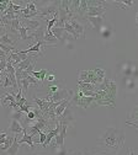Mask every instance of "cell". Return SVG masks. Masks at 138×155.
<instances>
[{"label":"cell","instance_id":"6da1fadb","mask_svg":"<svg viewBox=\"0 0 138 155\" xmlns=\"http://www.w3.org/2000/svg\"><path fill=\"white\" fill-rule=\"evenodd\" d=\"M125 138H126L125 132L122 129L110 127L101 134V137L97 139V145L103 148L105 151L116 154L123 148Z\"/></svg>","mask_w":138,"mask_h":155},{"label":"cell","instance_id":"7a4b0ae2","mask_svg":"<svg viewBox=\"0 0 138 155\" xmlns=\"http://www.w3.org/2000/svg\"><path fill=\"white\" fill-rule=\"evenodd\" d=\"M70 104H74L83 108H88L94 104V97H91V96H84L80 90H78L76 92H73Z\"/></svg>","mask_w":138,"mask_h":155},{"label":"cell","instance_id":"3957f363","mask_svg":"<svg viewBox=\"0 0 138 155\" xmlns=\"http://www.w3.org/2000/svg\"><path fill=\"white\" fill-rule=\"evenodd\" d=\"M72 95H73V91L66 89L64 86H62L61 89H59L57 92H54L53 95L51 96H46V97H43L45 100H48L51 102H61L63 100H67V99H72Z\"/></svg>","mask_w":138,"mask_h":155},{"label":"cell","instance_id":"277c9868","mask_svg":"<svg viewBox=\"0 0 138 155\" xmlns=\"http://www.w3.org/2000/svg\"><path fill=\"white\" fill-rule=\"evenodd\" d=\"M107 5H101V6H89L84 17H104V14L106 12Z\"/></svg>","mask_w":138,"mask_h":155},{"label":"cell","instance_id":"5b68a950","mask_svg":"<svg viewBox=\"0 0 138 155\" xmlns=\"http://www.w3.org/2000/svg\"><path fill=\"white\" fill-rule=\"evenodd\" d=\"M67 128H68V124L67 123H61V129H59V133L54 137V139H56V147L57 148L64 147V139H66V134H67Z\"/></svg>","mask_w":138,"mask_h":155},{"label":"cell","instance_id":"8992f818","mask_svg":"<svg viewBox=\"0 0 138 155\" xmlns=\"http://www.w3.org/2000/svg\"><path fill=\"white\" fill-rule=\"evenodd\" d=\"M21 21V25L25 26L27 28V31H35L38 27L42 26V21L41 20H37V18H30V20H24V18H20Z\"/></svg>","mask_w":138,"mask_h":155},{"label":"cell","instance_id":"52a82bcc","mask_svg":"<svg viewBox=\"0 0 138 155\" xmlns=\"http://www.w3.org/2000/svg\"><path fill=\"white\" fill-rule=\"evenodd\" d=\"M69 22H70L73 30L76 32V35H78L79 37L82 36L83 38H85V27H84V25H83L80 21H78L75 17H73L72 20H69Z\"/></svg>","mask_w":138,"mask_h":155},{"label":"cell","instance_id":"ba28073f","mask_svg":"<svg viewBox=\"0 0 138 155\" xmlns=\"http://www.w3.org/2000/svg\"><path fill=\"white\" fill-rule=\"evenodd\" d=\"M37 57H38L37 54H35V55H29L25 61L20 62V63L15 67V69H19V70H27V69H29V67H30L32 63H36Z\"/></svg>","mask_w":138,"mask_h":155},{"label":"cell","instance_id":"9c48e42d","mask_svg":"<svg viewBox=\"0 0 138 155\" xmlns=\"http://www.w3.org/2000/svg\"><path fill=\"white\" fill-rule=\"evenodd\" d=\"M43 43L46 45V47H57L58 45V40L53 36V33L51 31H45V36H43Z\"/></svg>","mask_w":138,"mask_h":155},{"label":"cell","instance_id":"30bf717a","mask_svg":"<svg viewBox=\"0 0 138 155\" xmlns=\"http://www.w3.org/2000/svg\"><path fill=\"white\" fill-rule=\"evenodd\" d=\"M72 104H70V99H67V100H63V101H61L59 102V105L54 108V114H56V118H58L59 116H61L64 111H66V108L67 107H69Z\"/></svg>","mask_w":138,"mask_h":155},{"label":"cell","instance_id":"8fae6325","mask_svg":"<svg viewBox=\"0 0 138 155\" xmlns=\"http://www.w3.org/2000/svg\"><path fill=\"white\" fill-rule=\"evenodd\" d=\"M45 31H46V27L45 26H41L38 27L37 30H35L31 35H29L30 40L31 38H35L36 42H43V36H45Z\"/></svg>","mask_w":138,"mask_h":155},{"label":"cell","instance_id":"7c38bea8","mask_svg":"<svg viewBox=\"0 0 138 155\" xmlns=\"http://www.w3.org/2000/svg\"><path fill=\"white\" fill-rule=\"evenodd\" d=\"M19 142V144H24V143H26V144H29L30 145V148L31 149H35V143H33V137L32 135H30V134H27V129H22V138L20 139V140H17Z\"/></svg>","mask_w":138,"mask_h":155},{"label":"cell","instance_id":"4fadbf2b","mask_svg":"<svg viewBox=\"0 0 138 155\" xmlns=\"http://www.w3.org/2000/svg\"><path fill=\"white\" fill-rule=\"evenodd\" d=\"M0 43L4 45V46H8V47H14L15 43H16V40H12L11 33L4 32L2 35V37H0Z\"/></svg>","mask_w":138,"mask_h":155},{"label":"cell","instance_id":"5bb4252c","mask_svg":"<svg viewBox=\"0 0 138 155\" xmlns=\"http://www.w3.org/2000/svg\"><path fill=\"white\" fill-rule=\"evenodd\" d=\"M93 28L100 30L104 26V17H85Z\"/></svg>","mask_w":138,"mask_h":155},{"label":"cell","instance_id":"9a60e30c","mask_svg":"<svg viewBox=\"0 0 138 155\" xmlns=\"http://www.w3.org/2000/svg\"><path fill=\"white\" fill-rule=\"evenodd\" d=\"M47 73H48V70H47V69H41L39 71H35V70H32V71L30 73V75H31V76H33L36 80H38L39 83H41V84L43 85Z\"/></svg>","mask_w":138,"mask_h":155},{"label":"cell","instance_id":"2e32d148","mask_svg":"<svg viewBox=\"0 0 138 155\" xmlns=\"http://www.w3.org/2000/svg\"><path fill=\"white\" fill-rule=\"evenodd\" d=\"M17 137H19V134H15V135H14L12 144H11L10 148L6 150V154H8V155H17L19 149H20V144H19V142H17V140H19Z\"/></svg>","mask_w":138,"mask_h":155},{"label":"cell","instance_id":"e0dca14e","mask_svg":"<svg viewBox=\"0 0 138 155\" xmlns=\"http://www.w3.org/2000/svg\"><path fill=\"white\" fill-rule=\"evenodd\" d=\"M22 126L19 121L16 120H12L11 121V124H10V132L14 133V134H19V133H22Z\"/></svg>","mask_w":138,"mask_h":155},{"label":"cell","instance_id":"ac0fdd59","mask_svg":"<svg viewBox=\"0 0 138 155\" xmlns=\"http://www.w3.org/2000/svg\"><path fill=\"white\" fill-rule=\"evenodd\" d=\"M51 32L53 33V36L57 38L58 41H62V40H63V36H64V33H66L64 30H63V27H56V26L52 27Z\"/></svg>","mask_w":138,"mask_h":155},{"label":"cell","instance_id":"d6986e66","mask_svg":"<svg viewBox=\"0 0 138 155\" xmlns=\"http://www.w3.org/2000/svg\"><path fill=\"white\" fill-rule=\"evenodd\" d=\"M126 124H131V126H133L134 128L138 127V126H137V107H134L133 111L131 112V114H130V120L126 121Z\"/></svg>","mask_w":138,"mask_h":155},{"label":"cell","instance_id":"ffe728a7","mask_svg":"<svg viewBox=\"0 0 138 155\" xmlns=\"http://www.w3.org/2000/svg\"><path fill=\"white\" fill-rule=\"evenodd\" d=\"M17 38H20V40H24V41L30 40V37L27 35V28L25 26H22V25L20 26V28L17 31Z\"/></svg>","mask_w":138,"mask_h":155},{"label":"cell","instance_id":"44dd1931","mask_svg":"<svg viewBox=\"0 0 138 155\" xmlns=\"http://www.w3.org/2000/svg\"><path fill=\"white\" fill-rule=\"evenodd\" d=\"M12 140H14V137H10V135H8L6 139H5V143H4L2 147H0V150H2L3 153L6 151V150L10 148V145L12 144Z\"/></svg>","mask_w":138,"mask_h":155},{"label":"cell","instance_id":"7402d4cb","mask_svg":"<svg viewBox=\"0 0 138 155\" xmlns=\"http://www.w3.org/2000/svg\"><path fill=\"white\" fill-rule=\"evenodd\" d=\"M113 4L116 5V6H120V8H122L123 10H126L127 8H130V6H132L134 3L133 2H113Z\"/></svg>","mask_w":138,"mask_h":155},{"label":"cell","instance_id":"603a6c76","mask_svg":"<svg viewBox=\"0 0 138 155\" xmlns=\"http://www.w3.org/2000/svg\"><path fill=\"white\" fill-rule=\"evenodd\" d=\"M59 89H61V86H59L57 83H52V85H49V86H48V95H47V96L53 95V94H54V92H57Z\"/></svg>","mask_w":138,"mask_h":155},{"label":"cell","instance_id":"cb8c5ba5","mask_svg":"<svg viewBox=\"0 0 138 155\" xmlns=\"http://www.w3.org/2000/svg\"><path fill=\"white\" fill-rule=\"evenodd\" d=\"M93 70H94L95 75H96L97 78H100V79H105V78H106V73H105L104 69H101V68H95V69H93Z\"/></svg>","mask_w":138,"mask_h":155},{"label":"cell","instance_id":"d4e9b609","mask_svg":"<svg viewBox=\"0 0 138 155\" xmlns=\"http://www.w3.org/2000/svg\"><path fill=\"white\" fill-rule=\"evenodd\" d=\"M24 8L29 9L31 12H37V6H36V3L35 2H26Z\"/></svg>","mask_w":138,"mask_h":155},{"label":"cell","instance_id":"484cf974","mask_svg":"<svg viewBox=\"0 0 138 155\" xmlns=\"http://www.w3.org/2000/svg\"><path fill=\"white\" fill-rule=\"evenodd\" d=\"M45 81H48V83H54L56 81V76H54V71L53 70H48Z\"/></svg>","mask_w":138,"mask_h":155},{"label":"cell","instance_id":"4316f807","mask_svg":"<svg viewBox=\"0 0 138 155\" xmlns=\"http://www.w3.org/2000/svg\"><path fill=\"white\" fill-rule=\"evenodd\" d=\"M38 135H39V139H38V144H43L45 143V140H46V132H43V130H39L38 133H37Z\"/></svg>","mask_w":138,"mask_h":155},{"label":"cell","instance_id":"83f0119b","mask_svg":"<svg viewBox=\"0 0 138 155\" xmlns=\"http://www.w3.org/2000/svg\"><path fill=\"white\" fill-rule=\"evenodd\" d=\"M6 59L5 61H0V73H3L4 70H5V68H6Z\"/></svg>","mask_w":138,"mask_h":155},{"label":"cell","instance_id":"f1b7e54d","mask_svg":"<svg viewBox=\"0 0 138 155\" xmlns=\"http://www.w3.org/2000/svg\"><path fill=\"white\" fill-rule=\"evenodd\" d=\"M8 137V133L6 132H2V130H0V140H2V139H5Z\"/></svg>","mask_w":138,"mask_h":155},{"label":"cell","instance_id":"f546056e","mask_svg":"<svg viewBox=\"0 0 138 155\" xmlns=\"http://www.w3.org/2000/svg\"><path fill=\"white\" fill-rule=\"evenodd\" d=\"M0 107H2V100H0Z\"/></svg>","mask_w":138,"mask_h":155}]
</instances>
